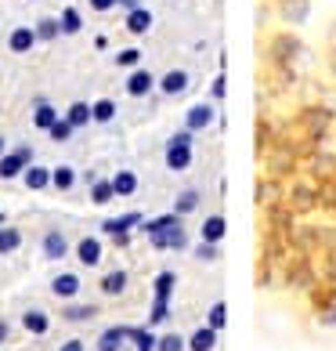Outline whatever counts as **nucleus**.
<instances>
[{"label": "nucleus", "mask_w": 336, "mask_h": 351, "mask_svg": "<svg viewBox=\"0 0 336 351\" xmlns=\"http://www.w3.org/2000/svg\"><path fill=\"white\" fill-rule=\"evenodd\" d=\"M69 134H73V123L69 120H58L55 127H51V138H55V141H66Z\"/></svg>", "instance_id": "33"}, {"label": "nucleus", "mask_w": 336, "mask_h": 351, "mask_svg": "<svg viewBox=\"0 0 336 351\" xmlns=\"http://www.w3.org/2000/svg\"><path fill=\"white\" fill-rule=\"evenodd\" d=\"M134 225H141V214H138V210H134V214H123V217H112V221H105L101 228H105L109 236H127Z\"/></svg>", "instance_id": "5"}, {"label": "nucleus", "mask_w": 336, "mask_h": 351, "mask_svg": "<svg viewBox=\"0 0 336 351\" xmlns=\"http://www.w3.org/2000/svg\"><path fill=\"white\" fill-rule=\"evenodd\" d=\"M112 196H116V189H112V181H94V189H90V199L94 203H112Z\"/></svg>", "instance_id": "15"}, {"label": "nucleus", "mask_w": 336, "mask_h": 351, "mask_svg": "<svg viewBox=\"0 0 336 351\" xmlns=\"http://www.w3.org/2000/svg\"><path fill=\"white\" fill-rule=\"evenodd\" d=\"M221 236H224V217H210V221L203 225V239H206V243H217Z\"/></svg>", "instance_id": "18"}, {"label": "nucleus", "mask_w": 336, "mask_h": 351, "mask_svg": "<svg viewBox=\"0 0 336 351\" xmlns=\"http://www.w3.org/2000/svg\"><path fill=\"white\" fill-rule=\"evenodd\" d=\"M4 337H8V322H0V344H4Z\"/></svg>", "instance_id": "41"}, {"label": "nucleus", "mask_w": 336, "mask_h": 351, "mask_svg": "<svg viewBox=\"0 0 336 351\" xmlns=\"http://www.w3.org/2000/svg\"><path fill=\"white\" fill-rule=\"evenodd\" d=\"M185 84H188L185 73H166V76H163V90H166V95H181V90H185Z\"/></svg>", "instance_id": "20"}, {"label": "nucleus", "mask_w": 336, "mask_h": 351, "mask_svg": "<svg viewBox=\"0 0 336 351\" xmlns=\"http://www.w3.org/2000/svg\"><path fill=\"white\" fill-rule=\"evenodd\" d=\"M116 4V0H90V8H94V11H109Z\"/></svg>", "instance_id": "39"}, {"label": "nucleus", "mask_w": 336, "mask_h": 351, "mask_svg": "<svg viewBox=\"0 0 336 351\" xmlns=\"http://www.w3.org/2000/svg\"><path fill=\"white\" fill-rule=\"evenodd\" d=\"M224 315H228V308H224V304H214V308H210V326L221 330V326H224Z\"/></svg>", "instance_id": "35"}, {"label": "nucleus", "mask_w": 336, "mask_h": 351, "mask_svg": "<svg viewBox=\"0 0 336 351\" xmlns=\"http://www.w3.org/2000/svg\"><path fill=\"white\" fill-rule=\"evenodd\" d=\"M148 87H152V76L148 73H134L131 80H127V90H131V95H148Z\"/></svg>", "instance_id": "17"}, {"label": "nucleus", "mask_w": 336, "mask_h": 351, "mask_svg": "<svg viewBox=\"0 0 336 351\" xmlns=\"http://www.w3.org/2000/svg\"><path fill=\"white\" fill-rule=\"evenodd\" d=\"M152 246H159V250H177V246H185V232H181L177 225H166L159 232H152Z\"/></svg>", "instance_id": "2"}, {"label": "nucleus", "mask_w": 336, "mask_h": 351, "mask_svg": "<svg viewBox=\"0 0 336 351\" xmlns=\"http://www.w3.org/2000/svg\"><path fill=\"white\" fill-rule=\"evenodd\" d=\"M58 29H62V22L44 19V22H40V29H36V36H40V40H51V36H58Z\"/></svg>", "instance_id": "31"}, {"label": "nucleus", "mask_w": 336, "mask_h": 351, "mask_svg": "<svg viewBox=\"0 0 336 351\" xmlns=\"http://www.w3.org/2000/svg\"><path fill=\"white\" fill-rule=\"evenodd\" d=\"M101 290H105L109 297H120L127 290V271H112V276H105V282H101Z\"/></svg>", "instance_id": "12"}, {"label": "nucleus", "mask_w": 336, "mask_h": 351, "mask_svg": "<svg viewBox=\"0 0 336 351\" xmlns=\"http://www.w3.org/2000/svg\"><path fill=\"white\" fill-rule=\"evenodd\" d=\"M0 152H4V141H0Z\"/></svg>", "instance_id": "43"}, {"label": "nucleus", "mask_w": 336, "mask_h": 351, "mask_svg": "<svg viewBox=\"0 0 336 351\" xmlns=\"http://www.w3.org/2000/svg\"><path fill=\"white\" fill-rule=\"evenodd\" d=\"M76 257H80L83 265H98V261H101V243H98L94 236L80 239V246H76Z\"/></svg>", "instance_id": "6"}, {"label": "nucleus", "mask_w": 336, "mask_h": 351, "mask_svg": "<svg viewBox=\"0 0 336 351\" xmlns=\"http://www.w3.org/2000/svg\"><path fill=\"white\" fill-rule=\"evenodd\" d=\"M112 189H116V196H131V192L138 189V178L131 171H120V174H116V181H112Z\"/></svg>", "instance_id": "13"}, {"label": "nucleus", "mask_w": 336, "mask_h": 351, "mask_svg": "<svg viewBox=\"0 0 336 351\" xmlns=\"http://www.w3.org/2000/svg\"><path fill=\"white\" fill-rule=\"evenodd\" d=\"M51 181H55V185L66 192V189H73V181H76V174H73V167H58L55 174H51Z\"/></svg>", "instance_id": "28"}, {"label": "nucleus", "mask_w": 336, "mask_h": 351, "mask_svg": "<svg viewBox=\"0 0 336 351\" xmlns=\"http://www.w3.org/2000/svg\"><path fill=\"white\" fill-rule=\"evenodd\" d=\"M131 341L138 344V351H156V344H159L148 330H134V326H131Z\"/></svg>", "instance_id": "21"}, {"label": "nucleus", "mask_w": 336, "mask_h": 351, "mask_svg": "<svg viewBox=\"0 0 336 351\" xmlns=\"http://www.w3.org/2000/svg\"><path fill=\"white\" fill-rule=\"evenodd\" d=\"M199 206V196L196 192H181V199H177V214H188V210H196Z\"/></svg>", "instance_id": "29"}, {"label": "nucleus", "mask_w": 336, "mask_h": 351, "mask_svg": "<svg viewBox=\"0 0 336 351\" xmlns=\"http://www.w3.org/2000/svg\"><path fill=\"white\" fill-rule=\"evenodd\" d=\"M166 315H170V308H166V301H156V304H152V315H148V322H152V326H159V322H163Z\"/></svg>", "instance_id": "32"}, {"label": "nucleus", "mask_w": 336, "mask_h": 351, "mask_svg": "<svg viewBox=\"0 0 336 351\" xmlns=\"http://www.w3.org/2000/svg\"><path fill=\"white\" fill-rule=\"evenodd\" d=\"M148 25H152V15L145 8H134L131 15H127V29H131V33H145Z\"/></svg>", "instance_id": "10"}, {"label": "nucleus", "mask_w": 336, "mask_h": 351, "mask_svg": "<svg viewBox=\"0 0 336 351\" xmlns=\"http://www.w3.org/2000/svg\"><path fill=\"white\" fill-rule=\"evenodd\" d=\"M25 163H29V149H18V152H11L0 160V178H15L25 171Z\"/></svg>", "instance_id": "3"}, {"label": "nucleus", "mask_w": 336, "mask_h": 351, "mask_svg": "<svg viewBox=\"0 0 336 351\" xmlns=\"http://www.w3.org/2000/svg\"><path fill=\"white\" fill-rule=\"evenodd\" d=\"M120 4H127V8H131V11H134V0H120Z\"/></svg>", "instance_id": "42"}, {"label": "nucleus", "mask_w": 336, "mask_h": 351, "mask_svg": "<svg viewBox=\"0 0 336 351\" xmlns=\"http://www.w3.org/2000/svg\"><path fill=\"white\" fill-rule=\"evenodd\" d=\"M188 163H192V138L188 134H174L170 149H166V167H170V171H185Z\"/></svg>", "instance_id": "1"}, {"label": "nucleus", "mask_w": 336, "mask_h": 351, "mask_svg": "<svg viewBox=\"0 0 336 351\" xmlns=\"http://www.w3.org/2000/svg\"><path fill=\"white\" fill-rule=\"evenodd\" d=\"M18 243H22L18 228H0V254H11Z\"/></svg>", "instance_id": "25"}, {"label": "nucleus", "mask_w": 336, "mask_h": 351, "mask_svg": "<svg viewBox=\"0 0 336 351\" xmlns=\"http://www.w3.org/2000/svg\"><path fill=\"white\" fill-rule=\"evenodd\" d=\"M66 120H69L73 127H83L87 120H94V116H90V106H83V101H76V106L69 109V116H66Z\"/></svg>", "instance_id": "24"}, {"label": "nucleus", "mask_w": 336, "mask_h": 351, "mask_svg": "<svg viewBox=\"0 0 336 351\" xmlns=\"http://www.w3.org/2000/svg\"><path fill=\"white\" fill-rule=\"evenodd\" d=\"M199 257H203V261H214V257H217V250H214V243H206V246H199Z\"/></svg>", "instance_id": "38"}, {"label": "nucleus", "mask_w": 336, "mask_h": 351, "mask_svg": "<svg viewBox=\"0 0 336 351\" xmlns=\"http://www.w3.org/2000/svg\"><path fill=\"white\" fill-rule=\"evenodd\" d=\"M33 40H36L33 29H15V33H11V51H29Z\"/></svg>", "instance_id": "19"}, {"label": "nucleus", "mask_w": 336, "mask_h": 351, "mask_svg": "<svg viewBox=\"0 0 336 351\" xmlns=\"http://www.w3.org/2000/svg\"><path fill=\"white\" fill-rule=\"evenodd\" d=\"M44 257L47 261H62V257H66V239H62V232H47L44 236Z\"/></svg>", "instance_id": "7"}, {"label": "nucleus", "mask_w": 336, "mask_h": 351, "mask_svg": "<svg viewBox=\"0 0 336 351\" xmlns=\"http://www.w3.org/2000/svg\"><path fill=\"white\" fill-rule=\"evenodd\" d=\"M33 123H36V127H44V131H51V127L58 123V116H55V109H51V106H36Z\"/></svg>", "instance_id": "23"}, {"label": "nucleus", "mask_w": 336, "mask_h": 351, "mask_svg": "<svg viewBox=\"0 0 336 351\" xmlns=\"http://www.w3.org/2000/svg\"><path fill=\"white\" fill-rule=\"evenodd\" d=\"M62 33H80V11L76 8L62 11Z\"/></svg>", "instance_id": "26"}, {"label": "nucleus", "mask_w": 336, "mask_h": 351, "mask_svg": "<svg viewBox=\"0 0 336 351\" xmlns=\"http://www.w3.org/2000/svg\"><path fill=\"white\" fill-rule=\"evenodd\" d=\"M58 351H83V344H80V341H66Z\"/></svg>", "instance_id": "40"}, {"label": "nucleus", "mask_w": 336, "mask_h": 351, "mask_svg": "<svg viewBox=\"0 0 336 351\" xmlns=\"http://www.w3.org/2000/svg\"><path fill=\"white\" fill-rule=\"evenodd\" d=\"M90 315H98V311L94 308H66V319H90Z\"/></svg>", "instance_id": "37"}, {"label": "nucleus", "mask_w": 336, "mask_h": 351, "mask_svg": "<svg viewBox=\"0 0 336 351\" xmlns=\"http://www.w3.org/2000/svg\"><path fill=\"white\" fill-rule=\"evenodd\" d=\"M214 120V112H210V106H196L188 112V131H199V127H206Z\"/></svg>", "instance_id": "14"}, {"label": "nucleus", "mask_w": 336, "mask_h": 351, "mask_svg": "<svg viewBox=\"0 0 336 351\" xmlns=\"http://www.w3.org/2000/svg\"><path fill=\"white\" fill-rule=\"evenodd\" d=\"M214 344H217V330L214 326L192 333V351H214Z\"/></svg>", "instance_id": "8"}, {"label": "nucleus", "mask_w": 336, "mask_h": 351, "mask_svg": "<svg viewBox=\"0 0 336 351\" xmlns=\"http://www.w3.org/2000/svg\"><path fill=\"white\" fill-rule=\"evenodd\" d=\"M138 58H141V51H134V47H127V51H120V55H116V62H120V66H138Z\"/></svg>", "instance_id": "36"}, {"label": "nucleus", "mask_w": 336, "mask_h": 351, "mask_svg": "<svg viewBox=\"0 0 336 351\" xmlns=\"http://www.w3.org/2000/svg\"><path fill=\"white\" fill-rule=\"evenodd\" d=\"M170 290H174V271L156 276V301H170Z\"/></svg>", "instance_id": "22"}, {"label": "nucleus", "mask_w": 336, "mask_h": 351, "mask_svg": "<svg viewBox=\"0 0 336 351\" xmlns=\"http://www.w3.org/2000/svg\"><path fill=\"white\" fill-rule=\"evenodd\" d=\"M22 326L29 330V333H47L51 322H47L44 311H25V315H22Z\"/></svg>", "instance_id": "11"}, {"label": "nucleus", "mask_w": 336, "mask_h": 351, "mask_svg": "<svg viewBox=\"0 0 336 351\" xmlns=\"http://www.w3.org/2000/svg\"><path fill=\"white\" fill-rule=\"evenodd\" d=\"M166 225H177V214H166V217H156V221H148V225H145V232L152 236V232H159V228H166Z\"/></svg>", "instance_id": "34"}, {"label": "nucleus", "mask_w": 336, "mask_h": 351, "mask_svg": "<svg viewBox=\"0 0 336 351\" xmlns=\"http://www.w3.org/2000/svg\"><path fill=\"white\" fill-rule=\"evenodd\" d=\"M123 341H131V326H112L101 333V341H98V351H120Z\"/></svg>", "instance_id": "4"}, {"label": "nucleus", "mask_w": 336, "mask_h": 351, "mask_svg": "<svg viewBox=\"0 0 336 351\" xmlns=\"http://www.w3.org/2000/svg\"><path fill=\"white\" fill-rule=\"evenodd\" d=\"M90 116H94L98 123H109L116 116V106H112V101H98V106H90Z\"/></svg>", "instance_id": "27"}, {"label": "nucleus", "mask_w": 336, "mask_h": 351, "mask_svg": "<svg viewBox=\"0 0 336 351\" xmlns=\"http://www.w3.org/2000/svg\"><path fill=\"white\" fill-rule=\"evenodd\" d=\"M51 290H55L58 297H76L80 293V279L76 276H58L55 282H51Z\"/></svg>", "instance_id": "9"}, {"label": "nucleus", "mask_w": 336, "mask_h": 351, "mask_svg": "<svg viewBox=\"0 0 336 351\" xmlns=\"http://www.w3.org/2000/svg\"><path fill=\"white\" fill-rule=\"evenodd\" d=\"M181 348H185V341H181L177 333H166L163 341L156 344V351H181Z\"/></svg>", "instance_id": "30"}, {"label": "nucleus", "mask_w": 336, "mask_h": 351, "mask_svg": "<svg viewBox=\"0 0 336 351\" xmlns=\"http://www.w3.org/2000/svg\"><path fill=\"white\" fill-rule=\"evenodd\" d=\"M47 181H51L47 167H29V171H25V185H29V189H44Z\"/></svg>", "instance_id": "16"}]
</instances>
